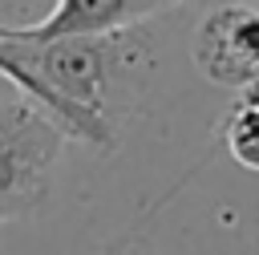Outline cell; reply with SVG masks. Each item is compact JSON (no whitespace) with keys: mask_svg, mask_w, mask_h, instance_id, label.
Masks as SVG:
<instances>
[{"mask_svg":"<svg viewBox=\"0 0 259 255\" xmlns=\"http://www.w3.org/2000/svg\"><path fill=\"white\" fill-rule=\"evenodd\" d=\"M65 134L24 97L0 101V223L36 215L53 190Z\"/></svg>","mask_w":259,"mask_h":255,"instance_id":"1","label":"cell"},{"mask_svg":"<svg viewBox=\"0 0 259 255\" xmlns=\"http://www.w3.org/2000/svg\"><path fill=\"white\" fill-rule=\"evenodd\" d=\"M101 255H154V247H150L146 239H134V235H130V239H117V243H109Z\"/></svg>","mask_w":259,"mask_h":255,"instance_id":"5","label":"cell"},{"mask_svg":"<svg viewBox=\"0 0 259 255\" xmlns=\"http://www.w3.org/2000/svg\"><path fill=\"white\" fill-rule=\"evenodd\" d=\"M166 4H210V0H166Z\"/></svg>","mask_w":259,"mask_h":255,"instance_id":"6","label":"cell"},{"mask_svg":"<svg viewBox=\"0 0 259 255\" xmlns=\"http://www.w3.org/2000/svg\"><path fill=\"white\" fill-rule=\"evenodd\" d=\"M166 0H57L53 12H45L32 24H8L0 20V32L16 40H65V36H113L150 24L162 16Z\"/></svg>","mask_w":259,"mask_h":255,"instance_id":"3","label":"cell"},{"mask_svg":"<svg viewBox=\"0 0 259 255\" xmlns=\"http://www.w3.org/2000/svg\"><path fill=\"white\" fill-rule=\"evenodd\" d=\"M190 61L210 85L259 97V8L235 0L206 8L190 36Z\"/></svg>","mask_w":259,"mask_h":255,"instance_id":"2","label":"cell"},{"mask_svg":"<svg viewBox=\"0 0 259 255\" xmlns=\"http://www.w3.org/2000/svg\"><path fill=\"white\" fill-rule=\"evenodd\" d=\"M223 142L243 170L259 174V97H239V105L223 121Z\"/></svg>","mask_w":259,"mask_h":255,"instance_id":"4","label":"cell"}]
</instances>
